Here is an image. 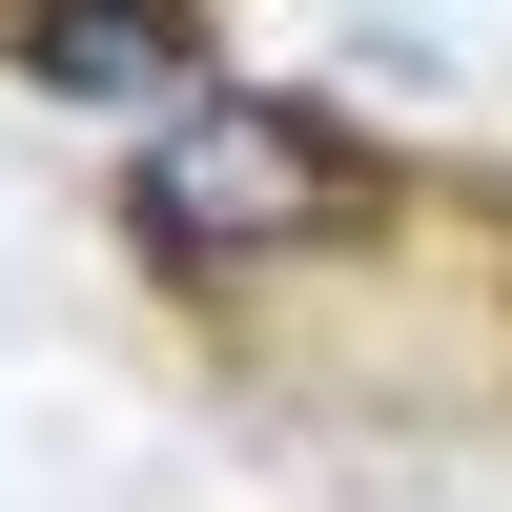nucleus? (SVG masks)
I'll return each instance as SVG.
<instances>
[{
  "label": "nucleus",
  "instance_id": "obj_2",
  "mask_svg": "<svg viewBox=\"0 0 512 512\" xmlns=\"http://www.w3.org/2000/svg\"><path fill=\"white\" fill-rule=\"evenodd\" d=\"M0 62L41 103H185V0H0Z\"/></svg>",
  "mask_w": 512,
  "mask_h": 512
},
{
  "label": "nucleus",
  "instance_id": "obj_1",
  "mask_svg": "<svg viewBox=\"0 0 512 512\" xmlns=\"http://www.w3.org/2000/svg\"><path fill=\"white\" fill-rule=\"evenodd\" d=\"M123 226H144V267L226 287V267H267V246H349L369 226V164L328 144L308 103H185V123H144V164H123Z\"/></svg>",
  "mask_w": 512,
  "mask_h": 512
}]
</instances>
